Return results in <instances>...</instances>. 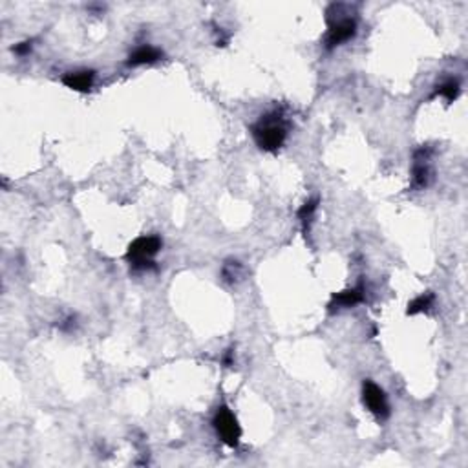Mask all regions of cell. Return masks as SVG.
Masks as SVG:
<instances>
[{"label":"cell","instance_id":"6da1fadb","mask_svg":"<svg viewBox=\"0 0 468 468\" xmlns=\"http://www.w3.org/2000/svg\"><path fill=\"white\" fill-rule=\"evenodd\" d=\"M251 132L258 149L263 150V152H277L286 143L288 123H286L282 112L274 110V112L265 113L258 119L256 123L252 124Z\"/></svg>","mask_w":468,"mask_h":468},{"label":"cell","instance_id":"8992f818","mask_svg":"<svg viewBox=\"0 0 468 468\" xmlns=\"http://www.w3.org/2000/svg\"><path fill=\"white\" fill-rule=\"evenodd\" d=\"M430 149H419L413 156L412 169V187L413 189H424L432 180V169H430Z\"/></svg>","mask_w":468,"mask_h":468},{"label":"cell","instance_id":"5bb4252c","mask_svg":"<svg viewBox=\"0 0 468 468\" xmlns=\"http://www.w3.org/2000/svg\"><path fill=\"white\" fill-rule=\"evenodd\" d=\"M13 52L17 53V55H28V53L31 52V41H26V42H21V44H17V46H13Z\"/></svg>","mask_w":468,"mask_h":468},{"label":"cell","instance_id":"ba28073f","mask_svg":"<svg viewBox=\"0 0 468 468\" xmlns=\"http://www.w3.org/2000/svg\"><path fill=\"white\" fill-rule=\"evenodd\" d=\"M93 81H95L93 70H75V72H68L62 75V83L75 92H90Z\"/></svg>","mask_w":468,"mask_h":468},{"label":"cell","instance_id":"5b68a950","mask_svg":"<svg viewBox=\"0 0 468 468\" xmlns=\"http://www.w3.org/2000/svg\"><path fill=\"white\" fill-rule=\"evenodd\" d=\"M362 402L379 421H386L390 417V402L386 397L384 390L379 388L375 382H362Z\"/></svg>","mask_w":468,"mask_h":468},{"label":"cell","instance_id":"4fadbf2b","mask_svg":"<svg viewBox=\"0 0 468 468\" xmlns=\"http://www.w3.org/2000/svg\"><path fill=\"white\" fill-rule=\"evenodd\" d=\"M317 209H319V198H313V200H308L306 203H303L302 207H300L299 211V218L300 221L303 223V227L308 225L309 221L313 220L315 212H317Z\"/></svg>","mask_w":468,"mask_h":468},{"label":"cell","instance_id":"30bf717a","mask_svg":"<svg viewBox=\"0 0 468 468\" xmlns=\"http://www.w3.org/2000/svg\"><path fill=\"white\" fill-rule=\"evenodd\" d=\"M243 273H245V268L238 260H227L221 268V277L229 283L240 282L243 278Z\"/></svg>","mask_w":468,"mask_h":468},{"label":"cell","instance_id":"7c38bea8","mask_svg":"<svg viewBox=\"0 0 468 468\" xmlns=\"http://www.w3.org/2000/svg\"><path fill=\"white\" fill-rule=\"evenodd\" d=\"M459 90H461V84H459L458 79H447V81H442L439 84L438 90H436V95H441L447 101H453L459 95Z\"/></svg>","mask_w":468,"mask_h":468},{"label":"cell","instance_id":"277c9868","mask_svg":"<svg viewBox=\"0 0 468 468\" xmlns=\"http://www.w3.org/2000/svg\"><path fill=\"white\" fill-rule=\"evenodd\" d=\"M212 427L216 430L218 438L225 442L227 447L236 448L240 438H242V428L238 424V419L234 417V413L229 410L227 406L218 408L216 415L212 419Z\"/></svg>","mask_w":468,"mask_h":468},{"label":"cell","instance_id":"52a82bcc","mask_svg":"<svg viewBox=\"0 0 468 468\" xmlns=\"http://www.w3.org/2000/svg\"><path fill=\"white\" fill-rule=\"evenodd\" d=\"M366 291L362 286H357V288L351 289H344V291H340V293L333 294V299L330 302V311H339V309H348L353 308L357 303L364 302Z\"/></svg>","mask_w":468,"mask_h":468},{"label":"cell","instance_id":"8fae6325","mask_svg":"<svg viewBox=\"0 0 468 468\" xmlns=\"http://www.w3.org/2000/svg\"><path fill=\"white\" fill-rule=\"evenodd\" d=\"M433 302H436V294L432 291H428V293L419 294L417 299H413L412 302L408 303V315H417V313H424L428 309L432 308Z\"/></svg>","mask_w":468,"mask_h":468},{"label":"cell","instance_id":"9c48e42d","mask_svg":"<svg viewBox=\"0 0 468 468\" xmlns=\"http://www.w3.org/2000/svg\"><path fill=\"white\" fill-rule=\"evenodd\" d=\"M161 57H163V52H161L160 48L150 46V44H143V46L135 48L134 52L129 55V61H127V66L135 68V66H143V64H152V62L160 61Z\"/></svg>","mask_w":468,"mask_h":468},{"label":"cell","instance_id":"7a4b0ae2","mask_svg":"<svg viewBox=\"0 0 468 468\" xmlns=\"http://www.w3.org/2000/svg\"><path fill=\"white\" fill-rule=\"evenodd\" d=\"M342 10L344 4H331L328 8L330 28L324 37L326 50H335L357 35V19L350 17V13H342Z\"/></svg>","mask_w":468,"mask_h":468},{"label":"cell","instance_id":"3957f363","mask_svg":"<svg viewBox=\"0 0 468 468\" xmlns=\"http://www.w3.org/2000/svg\"><path fill=\"white\" fill-rule=\"evenodd\" d=\"M163 242L160 236H139L129 245L127 262L134 269H150L154 265L156 254L161 251Z\"/></svg>","mask_w":468,"mask_h":468}]
</instances>
